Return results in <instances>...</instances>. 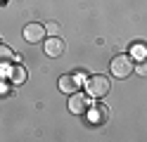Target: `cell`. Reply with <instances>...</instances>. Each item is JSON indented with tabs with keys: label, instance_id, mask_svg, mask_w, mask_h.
I'll return each instance as SVG.
<instances>
[{
	"label": "cell",
	"instance_id": "6da1fadb",
	"mask_svg": "<svg viewBox=\"0 0 147 142\" xmlns=\"http://www.w3.org/2000/svg\"><path fill=\"white\" fill-rule=\"evenodd\" d=\"M133 71H135V64H133L131 55H119L112 59V76L114 78H128Z\"/></svg>",
	"mask_w": 147,
	"mask_h": 142
},
{
	"label": "cell",
	"instance_id": "7a4b0ae2",
	"mask_svg": "<svg viewBox=\"0 0 147 142\" xmlns=\"http://www.w3.org/2000/svg\"><path fill=\"white\" fill-rule=\"evenodd\" d=\"M86 90H88L90 97H105L109 92V81L105 76H90L86 81Z\"/></svg>",
	"mask_w": 147,
	"mask_h": 142
},
{
	"label": "cell",
	"instance_id": "3957f363",
	"mask_svg": "<svg viewBox=\"0 0 147 142\" xmlns=\"http://www.w3.org/2000/svg\"><path fill=\"white\" fill-rule=\"evenodd\" d=\"M109 118V109L105 107V104L100 102H93L88 104V114H86V121L90 123V126H102V123Z\"/></svg>",
	"mask_w": 147,
	"mask_h": 142
},
{
	"label": "cell",
	"instance_id": "277c9868",
	"mask_svg": "<svg viewBox=\"0 0 147 142\" xmlns=\"http://www.w3.org/2000/svg\"><path fill=\"white\" fill-rule=\"evenodd\" d=\"M45 33H48V31H45L43 24H36L33 22V24H26L24 26V40L26 43H33V45L36 43H43L45 40Z\"/></svg>",
	"mask_w": 147,
	"mask_h": 142
},
{
	"label": "cell",
	"instance_id": "5b68a950",
	"mask_svg": "<svg viewBox=\"0 0 147 142\" xmlns=\"http://www.w3.org/2000/svg\"><path fill=\"white\" fill-rule=\"evenodd\" d=\"M43 45H45V55L48 57H59V55H64V40L62 38H57V36H50L48 40H43Z\"/></svg>",
	"mask_w": 147,
	"mask_h": 142
},
{
	"label": "cell",
	"instance_id": "8992f818",
	"mask_svg": "<svg viewBox=\"0 0 147 142\" xmlns=\"http://www.w3.org/2000/svg\"><path fill=\"white\" fill-rule=\"evenodd\" d=\"M88 104H90L88 95L74 92V95H71V100H69V111H74V114H81V111H86V109H88Z\"/></svg>",
	"mask_w": 147,
	"mask_h": 142
},
{
	"label": "cell",
	"instance_id": "52a82bcc",
	"mask_svg": "<svg viewBox=\"0 0 147 142\" xmlns=\"http://www.w3.org/2000/svg\"><path fill=\"white\" fill-rule=\"evenodd\" d=\"M7 78H10V83H14V85H22L26 81V69L22 64H10L7 66Z\"/></svg>",
	"mask_w": 147,
	"mask_h": 142
},
{
	"label": "cell",
	"instance_id": "ba28073f",
	"mask_svg": "<svg viewBox=\"0 0 147 142\" xmlns=\"http://www.w3.org/2000/svg\"><path fill=\"white\" fill-rule=\"evenodd\" d=\"M78 78H76V76H62V78H59V90L62 92H67V95H74V92H76V88H78Z\"/></svg>",
	"mask_w": 147,
	"mask_h": 142
},
{
	"label": "cell",
	"instance_id": "9c48e42d",
	"mask_svg": "<svg viewBox=\"0 0 147 142\" xmlns=\"http://www.w3.org/2000/svg\"><path fill=\"white\" fill-rule=\"evenodd\" d=\"M14 62H19V57H14V52L7 45H0V66H10Z\"/></svg>",
	"mask_w": 147,
	"mask_h": 142
},
{
	"label": "cell",
	"instance_id": "30bf717a",
	"mask_svg": "<svg viewBox=\"0 0 147 142\" xmlns=\"http://www.w3.org/2000/svg\"><path fill=\"white\" fill-rule=\"evenodd\" d=\"M133 57H147V45L138 43V45L133 47Z\"/></svg>",
	"mask_w": 147,
	"mask_h": 142
},
{
	"label": "cell",
	"instance_id": "8fae6325",
	"mask_svg": "<svg viewBox=\"0 0 147 142\" xmlns=\"http://www.w3.org/2000/svg\"><path fill=\"white\" fill-rule=\"evenodd\" d=\"M45 31H48L50 36H57V31H59V24H57V22H48V24H45Z\"/></svg>",
	"mask_w": 147,
	"mask_h": 142
},
{
	"label": "cell",
	"instance_id": "7c38bea8",
	"mask_svg": "<svg viewBox=\"0 0 147 142\" xmlns=\"http://www.w3.org/2000/svg\"><path fill=\"white\" fill-rule=\"evenodd\" d=\"M135 71L140 73V76H147V59H142L140 64H138V66H135Z\"/></svg>",
	"mask_w": 147,
	"mask_h": 142
}]
</instances>
